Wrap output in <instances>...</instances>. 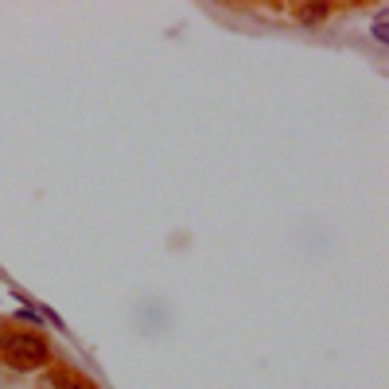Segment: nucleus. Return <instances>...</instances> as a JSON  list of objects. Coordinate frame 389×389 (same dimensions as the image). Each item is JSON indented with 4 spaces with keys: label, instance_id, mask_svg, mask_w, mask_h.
<instances>
[{
    "label": "nucleus",
    "instance_id": "nucleus-1",
    "mask_svg": "<svg viewBox=\"0 0 389 389\" xmlns=\"http://www.w3.org/2000/svg\"><path fill=\"white\" fill-rule=\"evenodd\" d=\"M0 358L12 370H39V366L51 362V347L47 338L35 335V331H12L0 327Z\"/></svg>",
    "mask_w": 389,
    "mask_h": 389
},
{
    "label": "nucleus",
    "instance_id": "nucleus-2",
    "mask_svg": "<svg viewBox=\"0 0 389 389\" xmlns=\"http://www.w3.org/2000/svg\"><path fill=\"white\" fill-rule=\"evenodd\" d=\"M292 20L296 24H304V27H319V24H327L331 16H335V4H292Z\"/></svg>",
    "mask_w": 389,
    "mask_h": 389
},
{
    "label": "nucleus",
    "instance_id": "nucleus-3",
    "mask_svg": "<svg viewBox=\"0 0 389 389\" xmlns=\"http://www.w3.org/2000/svg\"><path fill=\"white\" fill-rule=\"evenodd\" d=\"M47 378H51L55 389H98L82 370H74V366H62V362L51 366V374H47Z\"/></svg>",
    "mask_w": 389,
    "mask_h": 389
},
{
    "label": "nucleus",
    "instance_id": "nucleus-4",
    "mask_svg": "<svg viewBox=\"0 0 389 389\" xmlns=\"http://www.w3.org/2000/svg\"><path fill=\"white\" fill-rule=\"evenodd\" d=\"M374 39H378V43H389V20H385V12L374 20Z\"/></svg>",
    "mask_w": 389,
    "mask_h": 389
}]
</instances>
